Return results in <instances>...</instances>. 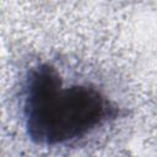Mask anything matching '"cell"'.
<instances>
[{
	"label": "cell",
	"instance_id": "obj_1",
	"mask_svg": "<svg viewBox=\"0 0 157 157\" xmlns=\"http://www.w3.org/2000/svg\"><path fill=\"white\" fill-rule=\"evenodd\" d=\"M113 105L97 88L65 86L48 64L32 69L25 90L23 119L31 140L56 146L83 137L113 114Z\"/></svg>",
	"mask_w": 157,
	"mask_h": 157
}]
</instances>
